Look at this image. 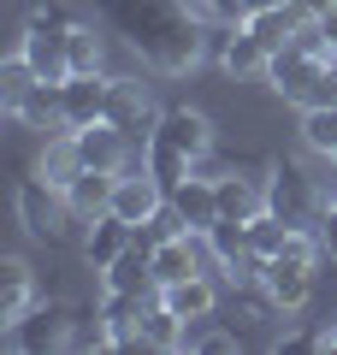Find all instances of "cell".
Here are the masks:
<instances>
[{
	"mask_svg": "<svg viewBox=\"0 0 337 355\" xmlns=\"http://www.w3.org/2000/svg\"><path fill=\"white\" fill-rule=\"evenodd\" d=\"M320 243H325V254L337 261V202H320Z\"/></svg>",
	"mask_w": 337,
	"mask_h": 355,
	"instance_id": "29",
	"label": "cell"
},
{
	"mask_svg": "<svg viewBox=\"0 0 337 355\" xmlns=\"http://www.w3.org/2000/svg\"><path fill=\"white\" fill-rule=\"evenodd\" d=\"M243 6H249V12H261V6H284V0H243Z\"/></svg>",
	"mask_w": 337,
	"mask_h": 355,
	"instance_id": "33",
	"label": "cell"
},
{
	"mask_svg": "<svg viewBox=\"0 0 337 355\" xmlns=\"http://www.w3.org/2000/svg\"><path fill=\"white\" fill-rule=\"evenodd\" d=\"M12 202H18V219H24V231H30V237H48V243L60 237L65 219H71V202H65V190H53L42 172H24V178H18Z\"/></svg>",
	"mask_w": 337,
	"mask_h": 355,
	"instance_id": "3",
	"label": "cell"
},
{
	"mask_svg": "<svg viewBox=\"0 0 337 355\" xmlns=\"http://www.w3.org/2000/svg\"><path fill=\"white\" fill-rule=\"evenodd\" d=\"M302 107H337V60H325V71L313 77V89H308Z\"/></svg>",
	"mask_w": 337,
	"mask_h": 355,
	"instance_id": "26",
	"label": "cell"
},
{
	"mask_svg": "<svg viewBox=\"0 0 337 355\" xmlns=\"http://www.w3.org/2000/svg\"><path fill=\"white\" fill-rule=\"evenodd\" d=\"M302 18H308V12H296V6L284 0V6H261V12H249V18H243V30H249L266 53H278V48H290V42H296Z\"/></svg>",
	"mask_w": 337,
	"mask_h": 355,
	"instance_id": "16",
	"label": "cell"
},
{
	"mask_svg": "<svg viewBox=\"0 0 337 355\" xmlns=\"http://www.w3.org/2000/svg\"><path fill=\"white\" fill-rule=\"evenodd\" d=\"M172 207L184 214V225H189V231H201V237H207V225L219 219V178L189 172L184 184H172Z\"/></svg>",
	"mask_w": 337,
	"mask_h": 355,
	"instance_id": "12",
	"label": "cell"
},
{
	"mask_svg": "<svg viewBox=\"0 0 337 355\" xmlns=\"http://www.w3.org/2000/svg\"><path fill=\"white\" fill-rule=\"evenodd\" d=\"M160 302L172 308L178 320H213V308H219V284L207 279V272H196V279H178V284H160Z\"/></svg>",
	"mask_w": 337,
	"mask_h": 355,
	"instance_id": "15",
	"label": "cell"
},
{
	"mask_svg": "<svg viewBox=\"0 0 337 355\" xmlns=\"http://www.w3.org/2000/svg\"><path fill=\"white\" fill-rule=\"evenodd\" d=\"M320 349H337V326H325V331H320Z\"/></svg>",
	"mask_w": 337,
	"mask_h": 355,
	"instance_id": "32",
	"label": "cell"
},
{
	"mask_svg": "<svg viewBox=\"0 0 337 355\" xmlns=\"http://www.w3.org/2000/svg\"><path fill=\"white\" fill-rule=\"evenodd\" d=\"M6 119L24 130H65V101H60V83H30L24 95H18L12 107H6Z\"/></svg>",
	"mask_w": 337,
	"mask_h": 355,
	"instance_id": "13",
	"label": "cell"
},
{
	"mask_svg": "<svg viewBox=\"0 0 337 355\" xmlns=\"http://www.w3.org/2000/svg\"><path fill=\"white\" fill-rule=\"evenodd\" d=\"M207 148H213V119L196 113V107H166L160 125H154V137H148V148H142V160H148V172L172 190V184H184V178L207 160Z\"/></svg>",
	"mask_w": 337,
	"mask_h": 355,
	"instance_id": "2",
	"label": "cell"
},
{
	"mask_svg": "<svg viewBox=\"0 0 337 355\" xmlns=\"http://www.w3.org/2000/svg\"><path fill=\"white\" fill-rule=\"evenodd\" d=\"M184 12L196 18V24H225V30H237L243 18H249V6H243V0H184Z\"/></svg>",
	"mask_w": 337,
	"mask_h": 355,
	"instance_id": "24",
	"label": "cell"
},
{
	"mask_svg": "<svg viewBox=\"0 0 337 355\" xmlns=\"http://www.w3.org/2000/svg\"><path fill=\"white\" fill-rule=\"evenodd\" d=\"M142 338H148V349H189V320H178L172 308L154 296L148 314H142Z\"/></svg>",
	"mask_w": 337,
	"mask_h": 355,
	"instance_id": "20",
	"label": "cell"
},
{
	"mask_svg": "<svg viewBox=\"0 0 337 355\" xmlns=\"http://www.w3.org/2000/svg\"><path fill=\"white\" fill-rule=\"evenodd\" d=\"M107 119L119 130H125L137 148H148V137H154V125H160V107L148 101V89L137 83V77H112V95H107Z\"/></svg>",
	"mask_w": 337,
	"mask_h": 355,
	"instance_id": "8",
	"label": "cell"
},
{
	"mask_svg": "<svg viewBox=\"0 0 337 355\" xmlns=\"http://www.w3.org/2000/svg\"><path fill=\"white\" fill-rule=\"evenodd\" d=\"M166 196H172V190H166L160 178L148 172V160H142V166H130V172H119V184H112V207H107V214H119L125 225H148V219L166 207Z\"/></svg>",
	"mask_w": 337,
	"mask_h": 355,
	"instance_id": "5",
	"label": "cell"
},
{
	"mask_svg": "<svg viewBox=\"0 0 337 355\" xmlns=\"http://www.w3.org/2000/svg\"><path fill=\"white\" fill-rule=\"evenodd\" d=\"M313 24H320V42H325V53L337 60V6H325V12L313 18Z\"/></svg>",
	"mask_w": 337,
	"mask_h": 355,
	"instance_id": "30",
	"label": "cell"
},
{
	"mask_svg": "<svg viewBox=\"0 0 337 355\" xmlns=\"http://www.w3.org/2000/svg\"><path fill=\"white\" fill-rule=\"evenodd\" d=\"M30 83H42V77H36V65H30L24 53L12 48V53H6V60H0V107H12L18 95H24V89H30Z\"/></svg>",
	"mask_w": 337,
	"mask_h": 355,
	"instance_id": "23",
	"label": "cell"
},
{
	"mask_svg": "<svg viewBox=\"0 0 337 355\" xmlns=\"http://www.w3.org/2000/svg\"><path fill=\"white\" fill-rule=\"evenodd\" d=\"M313 266H320V261H302V254H273V261H266V272H261L266 302L284 308V314H302V308H308V296H313Z\"/></svg>",
	"mask_w": 337,
	"mask_h": 355,
	"instance_id": "7",
	"label": "cell"
},
{
	"mask_svg": "<svg viewBox=\"0 0 337 355\" xmlns=\"http://www.w3.org/2000/svg\"><path fill=\"white\" fill-rule=\"evenodd\" d=\"M290 6H296V12H308V18H320L325 6H337V0H290Z\"/></svg>",
	"mask_w": 337,
	"mask_h": 355,
	"instance_id": "31",
	"label": "cell"
},
{
	"mask_svg": "<svg viewBox=\"0 0 337 355\" xmlns=\"http://www.w3.org/2000/svg\"><path fill=\"white\" fill-rule=\"evenodd\" d=\"M112 184H119V172H89V166H83V172L71 178V190H65L71 219H83V225H89V219H101L112 207Z\"/></svg>",
	"mask_w": 337,
	"mask_h": 355,
	"instance_id": "17",
	"label": "cell"
},
{
	"mask_svg": "<svg viewBox=\"0 0 337 355\" xmlns=\"http://www.w3.org/2000/svg\"><path fill=\"white\" fill-rule=\"evenodd\" d=\"M137 243V225H125L119 214H101V219H89V237H83V261L95 266V272H107L119 254Z\"/></svg>",
	"mask_w": 337,
	"mask_h": 355,
	"instance_id": "14",
	"label": "cell"
},
{
	"mask_svg": "<svg viewBox=\"0 0 337 355\" xmlns=\"http://www.w3.org/2000/svg\"><path fill=\"white\" fill-rule=\"evenodd\" d=\"M266 207V190H254L249 178H219V219H254Z\"/></svg>",
	"mask_w": 337,
	"mask_h": 355,
	"instance_id": "21",
	"label": "cell"
},
{
	"mask_svg": "<svg viewBox=\"0 0 337 355\" xmlns=\"http://www.w3.org/2000/svg\"><path fill=\"white\" fill-rule=\"evenodd\" d=\"M266 60H273V53L261 48V42L249 36V30H231V36H225V48H219V65H225V77H266Z\"/></svg>",
	"mask_w": 337,
	"mask_h": 355,
	"instance_id": "18",
	"label": "cell"
},
{
	"mask_svg": "<svg viewBox=\"0 0 337 355\" xmlns=\"http://www.w3.org/2000/svg\"><path fill=\"white\" fill-rule=\"evenodd\" d=\"M302 148L337 160V107H302Z\"/></svg>",
	"mask_w": 337,
	"mask_h": 355,
	"instance_id": "22",
	"label": "cell"
},
{
	"mask_svg": "<svg viewBox=\"0 0 337 355\" xmlns=\"http://www.w3.org/2000/svg\"><path fill=\"white\" fill-rule=\"evenodd\" d=\"M148 302H154V296L107 291V302H101V320H107L112 349H148V338H142V314H148Z\"/></svg>",
	"mask_w": 337,
	"mask_h": 355,
	"instance_id": "10",
	"label": "cell"
},
{
	"mask_svg": "<svg viewBox=\"0 0 337 355\" xmlns=\"http://www.w3.org/2000/svg\"><path fill=\"white\" fill-rule=\"evenodd\" d=\"M71 142H77V160H83L89 172H130V154H137V142H130L119 125H112V119L77 125V130H71Z\"/></svg>",
	"mask_w": 337,
	"mask_h": 355,
	"instance_id": "6",
	"label": "cell"
},
{
	"mask_svg": "<svg viewBox=\"0 0 337 355\" xmlns=\"http://www.w3.org/2000/svg\"><path fill=\"white\" fill-rule=\"evenodd\" d=\"M36 302H42V291H36V272H30V261L6 254V261H0V331L18 326V320H24Z\"/></svg>",
	"mask_w": 337,
	"mask_h": 355,
	"instance_id": "11",
	"label": "cell"
},
{
	"mask_svg": "<svg viewBox=\"0 0 337 355\" xmlns=\"http://www.w3.org/2000/svg\"><path fill=\"white\" fill-rule=\"evenodd\" d=\"M273 349H278V355H308V349H320V331H284Z\"/></svg>",
	"mask_w": 337,
	"mask_h": 355,
	"instance_id": "28",
	"label": "cell"
},
{
	"mask_svg": "<svg viewBox=\"0 0 337 355\" xmlns=\"http://www.w3.org/2000/svg\"><path fill=\"white\" fill-rule=\"evenodd\" d=\"M65 53H71V71H101V36H95V24L77 18L71 36H65Z\"/></svg>",
	"mask_w": 337,
	"mask_h": 355,
	"instance_id": "25",
	"label": "cell"
},
{
	"mask_svg": "<svg viewBox=\"0 0 337 355\" xmlns=\"http://www.w3.org/2000/svg\"><path fill=\"white\" fill-rule=\"evenodd\" d=\"M107 95H112V77H101V71H71V77L60 83V101H65V130L107 119Z\"/></svg>",
	"mask_w": 337,
	"mask_h": 355,
	"instance_id": "9",
	"label": "cell"
},
{
	"mask_svg": "<svg viewBox=\"0 0 337 355\" xmlns=\"http://www.w3.org/2000/svg\"><path fill=\"white\" fill-rule=\"evenodd\" d=\"M71 308L65 302H36L18 326H6V343H12L18 355H48V349H65L71 343Z\"/></svg>",
	"mask_w": 337,
	"mask_h": 355,
	"instance_id": "4",
	"label": "cell"
},
{
	"mask_svg": "<svg viewBox=\"0 0 337 355\" xmlns=\"http://www.w3.org/2000/svg\"><path fill=\"white\" fill-rule=\"evenodd\" d=\"M112 36H125L142 65L160 77H189L201 65V24L184 12V0H95Z\"/></svg>",
	"mask_w": 337,
	"mask_h": 355,
	"instance_id": "1",
	"label": "cell"
},
{
	"mask_svg": "<svg viewBox=\"0 0 337 355\" xmlns=\"http://www.w3.org/2000/svg\"><path fill=\"white\" fill-rule=\"evenodd\" d=\"M237 331H201V338H196V331H189V349H201V355H219V349H237Z\"/></svg>",
	"mask_w": 337,
	"mask_h": 355,
	"instance_id": "27",
	"label": "cell"
},
{
	"mask_svg": "<svg viewBox=\"0 0 337 355\" xmlns=\"http://www.w3.org/2000/svg\"><path fill=\"white\" fill-rule=\"evenodd\" d=\"M36 172L48 178L53 190H71V178L83 172V160H77V142H71V130H60V137H48V142H42V160H36Z\"/></svg>",
	"mask_w": 337,
	"mask_h": 355,
	"instance_id": "19",
	"label": "cell"
}]
</instances>
